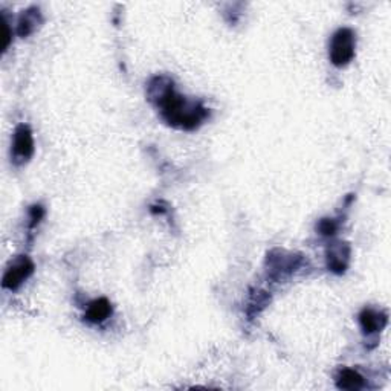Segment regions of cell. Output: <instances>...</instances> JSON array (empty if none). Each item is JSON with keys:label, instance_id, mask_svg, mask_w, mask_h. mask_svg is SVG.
Returning <instances> with one entry per match:
<instances>
[{"label": "cell", "instance_id": "cell-2", "mask_svg": "<svg viewBox=\"0 0 391 391\" xmlns=\"http://www.w3.org/2000/svg\"><path fill=\"white\" fill-rule=\"evenodd\" d=\"M356 36L350 28H340L330 38L329 58L336 68H344L355 57Z\"/></svg>", "mask_w": 391, "mask_h": 391}, {"label": "cell", "instance_id": "cell-11", "mask_svg": "<svg viewBox=\"0 0 391 391\" xmlns=\"http://www.w3.org/2000/svg\"><path fill=\"white\" fill-rule=\"evenodd\" d=\"M338 229H340V224L335 219H321L318 221V225H316V231L320 232L321 236H325V237H333Z\"/></svg>", "mask_w": 391, "mask_h": 391}, {"label": "cell", "instance_id": "cell-8", "mask_svg": "<svg viewBox=\"0 0 391 391\" xmlns=\"http://www.w3.org/2000/svg\"><path fill=\"white\" fill-rule=\"evenodd\" d=\"M41 24H43V17H41L40 9L37 6L28 8L26 11H24L19 17L17 36L25 38L31 34H34Z\"/></svg>", "mask_w": 391, "mask_h": 391}, {"label": "cell", "instance_id": "cell-3", "mask_svg": "<svg viewBox=\"0 0 391 391\" xmlns=\"http://www.w3.org/2000/svg\"><path fill=\"white\" fill-rule=\"evenodd\" d=\"M36 152L34 135L28 124H19L13 135L11 142V162L14 165H24Z\"/></svg>", "mask_w": 391, "mask_h": 391}, {"label": "cell", "instance_id": "cell-5", "mask_svg": "<svg viewBox=\"0 0 391 391\" xmlns=\"http://www.w3.org/2000/svg\"><path fill=\"white\" fill-rule=\"evenodd\" d=\"M269 272L273 277H281V273H292L295 269H298L301 265V259L295 257L293 254H288L284 251H272L268 256Z\"/></svg>", "mask_w": 391, "mask_h": 391}, {"label": "cell", "instance_id": "cell-1", "mask_svg": "<svg viewBox=\"0 0 391 391\" xmlns=\"http://www.w3.org/2000/svg\"><path fill=\"white\" fill-rule=\"evenodd\" d=\"M147 97L160 109L167 124L181 130H196L209 116L202 103L192 101L174 90V83L165 75L155 77L147 86Z\"/></svg>", "mask_w": 391, "mask_h": 391}, {"label": "cell", "instance_id": "cell-7", "mask_svg": "<svg viewBox=\"0 0 391 391\" xmlns=\"http://www.w3.org/2000/svg\"><path fill=\"white\" fill-rule=\"evenodd\" d=\"M388 323L387 313L373 308H365L359 313V325L367 336H373L382 332Z\"/></svg>", "mask_w": 391, "mask_h": 391}, {"label": "cell", "instance_id": "cell-12", "mask_svg": "<svg viewBox=\"0 0 391 391\" xmlns=\"http://www.w3.org/2000/svg\"><path fill=\"white\" fill-rule=\"evenodd\" d=\"M0 31H2V34H0V45H2V51L6 52L13 41V31L9 28L8 20L4 14L0 17Z\"/></svg>", "mask_w": 391, "mask_h": 391}, {"label": "cell", "instance_id": "cell-10", "mask_svg": "<svg viewBox=\"0 0 391 391\" xmlns=\"http://www.w3.org/2000/svg\"><path fill=\"white\" fill-rule=\"evenodd\" d=\"M336 387L340 390H361L365 385V379L361 373L352 368H343L336 375Z\"/></svg>", "mask_w": 391, "mask_h": 391}, {"label": "cell", "instance_id": "cell-13", "mask_svg": "<svg viewBox=\"0 0 391 391\" xmlns=\"http://www.w3.org/2000/svg\"><path fill=\"white\" fill-rule=\"evenodd\" d=\"M46 214V211L45 208L41 207V205H33L29 208V226L31 228H34L36 225H38L41 219L45 217Z\"/></svg>", "mask_w": 391, "mask_h": 391}, {"label": "cell", "instance_id": "cell-6", "mask_svg": "<svg viewBox=\"0 0 391 391\" xmlns=\"http://www.w3.org/2000/svg\"><path fill=\"white\" fill-rule=\"evenodd\" d=\"M327 260V268H329L335 273H344L348 268V263H350V246L348 243L336 241L332 243L327 249L325 254Z\"/></svg>", "mask_w": 391, "mask_h": 391}, {"label": "cell", "instance_id": "cell-4", "mask_svg": "<svg viewBox=\"0 0 391 391\" xmlns=\"http://www.w3.org/2000/svg\"><path fill=\"white\" fill-rule=\"evenodd\" d=\"M34 261L28 256L16 257L5 269L2 286L6 291H17L34 273Z\"/></svg>", "mask_w": 391, "mask_h": 391}, {"label": "cell", "instance_id": "cell-9", "mask_svg": "<svg viewBox=\"0 0 391 391\" xmlns=\"http://www.w3.org/2000/svg\"><path fill=\"white\" fill-rule=\"evenodd\" d=\"M112 311V304L108 298H97L89 303L84 318L90 324H101L110 318Z\"/></svg>", "mask_w": 391, "mask_h": 391}]
</instances>
